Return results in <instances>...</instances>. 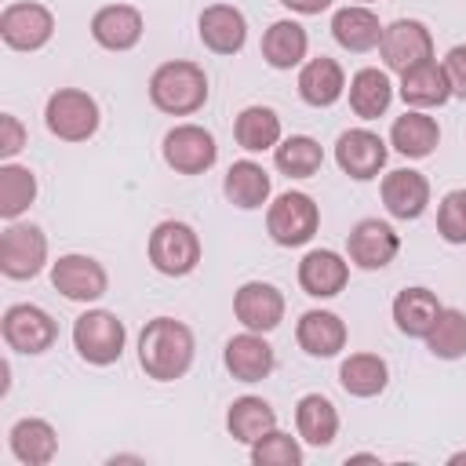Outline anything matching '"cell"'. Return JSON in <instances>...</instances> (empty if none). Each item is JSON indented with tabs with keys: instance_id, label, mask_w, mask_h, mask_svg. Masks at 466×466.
I'll list each match as a JSON object with an SVG mask.
<instances>
[{
	"instance_id": "6da1fadb",
	"label": "cell",
	"mask_w": 466,
	"mask_h": 466,
	"mask_svg": "<svg viewBox=\"0 0 466 466\" xmlns=\"http://www.w3.org/2000/svg\"><path fill=\"white\" fill-rule=\"evenodd\" d=\"M197 339L175 317H153L138 335V364L157 382H175L193 368Z\"/></svg>"
},
{
	"instance_id": "7a4b0ae2",
	"label": "cell",
	"mask_w": 466,
	"mask_h": 466,
	"mask_svg": "<svg viewBox=\"0 0 466 466\" xmlns=\"http://www.w3.org/2000/svg\"><path fill=\"white\" fill-rule=\"evenodd\" d=\"M149 102L167 116H189L208 102V73L186 58L160 62L149 76Z\"/></svg>"
},
{
	"instance_id": "3957f363",
	"label": "cell",
	"mask_w": 466,
	"mask_h": 466,
	"mask_svg": "<svg viewBox=\"0 0 466 466\" xmlns=\"http://www.w3.org/2000/svg\"><path fill=\"white\" fill-rule=\"evenodd\" d=\"M149 266L164 277H189L197 266H200V237L189 222H178V218H164L153 226L149 233Z\"/></svg>"
},
{
	"instance_id": "277c9868",
	"label": "cell",
	"mask_w": 466,
	"mask_h": 466,
	"mask_svg": "<svg viewBox=\"0 0 466 466\" xmlns=\"http://www.w3.org/2000/svg\"><path fill=\"white\" fill-rule=\"evenodd\" d=\"M73 346H76L80 360H87L95 368H109L124 357L127 328L109 309H87L73 320Z\"/></svg>"
},
{
	"instance_id": "5b68a950",
	"label": "cell",
	"mask_w": 466,
	"mask_h": 466,
	"mask_svg": "<svg viewBox=\"0 0 466 466\" xmlns=\"http://www.w3.org/2000/svg\"><path fill=\"white\" fill-rule=\"evenodd\" d=\"M317 229H320V208L302 189L280 193L266 211V233L280 248H302L317 237Z\"/></svg>"
},
{
	"instance_id": "8992f818",
	"label": "cell",
	"mask_w": 466,
	"mask_h": 466,
	"mask_svg": "<svg viewBox=\"0 0 466 466\" xmlns=\"http://www.w3.org/2000/svg\"><path fill=\"white\" fill-rule=\"evenodd\" d=\"M44 124L62 142H87L102 124V109L95 95L80 87H58L44 106Z\"/></svg>"
},
{
	"instance_id": "52a82bcc",
	"label": "cell",
	"mask_w": 466,
	"mask_h": 466,
	"mask_svg": "<svg viewBox=\"0 0 466 466\" xmlns=\"http://www.w3.org/2000/svg\"><path fill=\"white\" fill-rule=\"evenodd\" d=\"M0 335H4V342H7L15 353L36 357V353H47V350L55 346L58 324H55V317H51L47 309H40V306H33V302H15V306H7L4 317H0Z\"/></svg>"
},
{
	"instance_id": "ba28073f",
	"label": "cell",
	"mask_w": 466,
	"mask_h": 466,
	"mask_svg": "<svg viewBox=\"0 0 466 466\" xmlns=\"http://www.w3.org/2000/svg\"><path fill=\"white\" fill-rule=\"evenodd\" d=\"M47 262V237L33 222H11L0 233V273L7 280H33Z\"/></svg>"
},
{
	"instance_id": "9c48e42d",
	"label": "cell",
	"mask_w": 466,
	"mask_h": 466,
	"mask_svg": "<svg viewBox=\"0 0 466 466\" xmlns=\"http://www.w3.org/2000/svg\"><path fill=\"white\" fill-rule=\"evenodd\" d=\"M55 36V15L51 7L36 0H18L0 11V40L11 51H40Z\"/></svg>"
},
{
	"instance_id": "30bf717a",
	"label": "cell",
	"mask_w": 466,
	"mask_h": 466,
	"mask_svg": "<svg viewBox=\"0 0 466 466\" xmlns=\"http://www.w3.org/2000/svg\"><path fill=\"white\" fill-rule=\"evenodd\" d=\"M379 55H382L386 69L408 73V69H415V66L433 58V33L419 18H397V22H390L382 29Z\"/></svg>"
},
{
	"instance_id": "8fae6325",
	"label": "cell",
	"mask_w": 466,
	"mask_h": 466,
	"mask_svg": "<svg viewBox=\"0 0 466 466\" xmlns=\"http://www.w3.org/2000/svg\"><path fill=\"white\" fill-rule=\"evenodd\" d=\"M164 164L178 175H204L208 167H215L218 160V146L215 135L200 124H175L164 135Z\"/></svg>"
},
{
	"instance_id": "7c38bea8",
	"label": "cell",
	"mask_w": 466,
	"mask_h": 466,
	"mask_svg": "<svg viewBox=\"0 0 466 466\" xmlns=\"http://www.w3.org/2000/svg\"><path fill=\"white\" fill-rule=\"evenodd\" d=\"M51 284L69 302H98L109 291L106 266L98 258H91V255H80V251L58 255L51 262Z\"/></svg>"
},
{
	"instance_id": "4fadbf2b",
	"label": "cell",
	"mask_w": 466,
	"mask_h": 466,
	"mask_svg": "<svg viewBox=\"0 0 466 466\" xmlns=\"http://www.w3.org/2000/svg\"><path fill=\"white\" fill-rule=\"evenodd\" d=\"M386 157H390L386 142L368 127H350L335 142V164L357 182L379 178V171L386 167Z\"/></svg>"
},
{
	"instance_id": "5bb4252c",
	"label": "cell",
	"mask_w": 466,
	"mask_h": 466,
	"mask_svg": "<svg viewBox=\"0 0 466 466\" xmlns=\"http://www.w3.org/2000/svg\"><path fill=\"white\" fill-rule=\"evenodd\" d=\"M350 262L360 269H382L400 251V233L382 218H360L346 237Z\"/></svg>"
},
{
	"instance_id": "9a60e30c",
	"label": "cell",
	"mask_w": 466,
	"mask_h": 466,
	"mask_svg": "<svg viewBox=\"0 0 466 466\" xmlns=\"http://www.w3.org/2000/svg\"><path fill=\"white\" fill-rule=\"evenodd\" d=\"M233 317L248 331H273L284 320V291L266 280H248L233 295Z\"/></svg>"
},
{
	"instance_id": "2e32d148",
	"label": "cell",
	"mask_w": 466,
	"mask_h": 466,
	"mask_svg": "<svg viewBox=\"0 0 466 466\" xmlns=\"http://www.w3.org/2000/svg\"><path fill=\"white\" fill-rule=\"evenodd\" d=\"M146 18L131 4H106L91 15V40L106 51H131L142 40Z\"/></svg>"
},
{
	"instance_id": "e0dca14e",
	"label": "cell",
	"mask_w": 466,
	"mask_h": 466,
	"mask_svg": "<svg viewBox=\"0 0 466 466\" xmlns=\"http://www.w3.org/2000/svg\"><path fill=\"white\" fill-rule=\"evenodd\" d=\"M382 204L400 222L422 218V211L430 208V178L415 167H397L382 175Z\"/></svg>"
},
{
	"instance_id": "ac0fdd59",
	"label": "cell",
	"mask_w": 466,
	"mask_h": 466,
	"mask_svg": "<svg viewBox=\"0 0 466 466\" xmlns=\"http://www.w3.org/2000/svg\"><path fill=\"white\" fill-rule=\"evenodd\" d=\"M222 360H226V371H229L237 382H262V379L277 368L273 346L262 339V331H248V328L226 342Z\"/></svg>"
},
{
	"instance_id": "d6986e66",
	"label": "cell",
	"mask_w": 466,
	"mask_h": 466,
	"mask_svg": "<svg viewBox=\"0 0 466 466\" xmlns=\"http://www.w3.org/2000/svg\"><path fill=\"white\" fill-rule=\"evenodd\" d=\"M197 33H200V44L208 51H215V55H237L248 44V18L233 4H211V7L200 11Z\"/></svg>"
},
{
	"instance_id": "ffe728a7",
	"label": "cell",
	"mask_w": 466,
	"mask_h": 466,
	"mask_svg": "<svg viewBox=\"0 0 466 466\" xmlns=\"http://www.w3.org/2000/svg\"><path fill=\"white\" fill-rule=\"evenodd\" d=\"M350 280V262L331 248H313L299 262V288L309 299H335Z\"/></svg>"
},
{
	"instance_id": "44dd1931",
	"label": "cell",
	"mask_w": 466,
	"mask_h": 466,
	"mask_svg": "<svg viewBox=\"0 0 466 466\" xmlns=\"http://www.w3.org/2000/svg\"><path fill=\"white\" fill-rule=\"evenodd\" d=\"M342 91H346V73H342V66L335 58L317 55V58L302 62V69H299V98L306 106L328 109V106H335L342 98Z\"/></svg>"
},
{
	"instance_id": "7402d4cb",
	"label": "cell",
	"mask_w": 466,
	"mask_h": 466,
	"mask_svg": "<svg viewBox=\"0 0 466 466\" xmlns=\"http://www.w3.org/2000/svg\"><path fill=\"white\" fill-rule=\"evenodd\" d=\"M7 448L11 455L22 462V466H47L55 455H58V433L47 419H36V415H25L11 426L7 433Z\"/></svg>"
},
{
	"instance_id": "603a6c76",
	"label": "cell",
	"mask_w": 466,
	"mask_h": 466,
	"mask_svg": "<svg viewBox=\"0 0 466 466\" xmlns=\"http://www.w3.org/2000/svg\"><path fill=\"white\" fill-rule=\"evenodd\" d=\"M382 29L386 25H379V15L371 7H364V4H350V7H339L331 15V36H335V44L346 47V51H353V55H364V51L379 47Z\"/></svg>"
},
{
	"instance_id": "cb8c5ba5",
	"label": "cell",
	"mask_w": 466,
	"mask_h": 466,
	"mask_svg": "<svg viewBox=\"0 0 466 466\" xmlns=\"http://www.w3.org/2000/svg\"><path fill=\"white\" fill-rule=\"evenodd\" d=\"M295 339L309 357H335L346 346V320L331 309H306L295 324Z\"/></svg>"
},
{
	"instance_id": "d4e9b609",
	"label": "cell",
	"mask_w": 466,
	"mask_h": 466,
	"mask_svg": "<svg viewBox=\"0 0 466 466\" xmlns=\"http://www.w3.org/2000/svg\"><path fill=\"white\" fill-rule=\"evenodd\" d=\"M437 142H441V127H437L433 116H426V109H408V113L397 116L393 127H390V146H393L400 157H408V160L430 157V153L437 149Z\"/></svg>"
},
{
	"instance_id": "484cf974",
	"label": "cell",
	"mask_w": 466,
	"mask_h": 466,
	"mask_svg": "<svg viewBox=\"0 0 466 466\" xmlns=\"http://www.w3.org/2000/svg\"><path fill=\"white\" fill-rule=\"evenodd\" d=\"M441 309H444V306L437 302V295H433L430 288H404V291L393 299V324H397V331L408 335V339H426L430 328L437 324Z\"/></svg>"
},
{
	"instance_id": "4316f807",
	"label": "cell",
	"mask_w": 466,
	"mask_h": 466,
	"mask_svg": "<svg viewBox=\"0 0 466 466\" xmlns=\"http://www.w3.org/2000/svg\"><path fill=\"white\" fill-rule=\"evenodd\" d=\"M222 193H226L229 204H237V208H244V211H255V208H262V204L269 200L273 178H269V171H266L262 164H255V160H237V164H229V171H226Z\"/></svg>"
},
{
	"instance_id": "83f0119b",
	"label": "cell",
	"mask_w": 466,
	"mask_h": 466,
	"mask_svg": "<svg viewBox=\"0 0 466 466\" xmlns=\"http://www.w3.org/2000/svg\"><path fill=\"white\" fill-rule=\"evenodd\" d=\"M226 430H229L233 441H240V444L251 448L258 437H266L269 430H277V411H273L269 400H262V397H255V393H244V397H237V400L229 404V411H226Z\"/></svg>"
},
{
	"instance_id": "f1b7e54d",
	"label": "cell",
	"mask_w": 466,
	"mask_h": 466,
	"mask_svg": "<svg viewBox=\"0 0 466 466\" xmlns=\"http://www.w3.org/2000/svg\"><path fill=\"white\" fill-rule=\"evenodd\" d=\"M295 430L306 444L328 448L339 437V411L324 393H306L295 404Z\"/></svg>"
},
{
	"instance_id": "f546056e",
	"label": "cell",
	"mask_w": 466,
	"mask_h": 466,
	"mask_svg": "<svg viewBox=\"0 0 466 466\" xmlns=\"http://www.w3.org/2000/svg\"><path fill=\"white\" fill-rule=\"evenodd\" d=\"M306 51H309V33L299 22H291V18H280V22H273L262 33V58L273 69H295V66H302Z\"/></svg>"
},
{
	"instance_id": "4dcf8cb0",
	"label": "cell",
	"mask_w": 466,
	"mask_h": 466,
	"mask_svg": "<svg viewBox=\"0 0 466 466\" xmlns=\"http://www.w3.org/2000/svg\"><path fill=\"white\" fill-rule=\"evenodd\" d=\"M400 98L411 106V109H437L451 98V87H448V76H444V66H437L433 58L400 73Z\"/></svg>"
},
{
	"instance_id": "1f68e13d",
	"label": "cell",
	"mask_w": 466,
	"mask_h": 466,
	"mask_svg": "<svg viewBox=\"0 0 466 466\" xmlns=\"http://www.w3.org/2000/svg\"><path fill=\"white\" fill-rule=\"evenodd\" d=\"M390 382V364L379 353H350L339 364V386L350 397H379Z\"/></svg>"
},
{
	"instance_id": "d6a6232c",
	"label": "cell",
	"mask_w": 466,
	"mask_h": 466,
	"mask_svg": "<svg viewBox=\"0 0 466 466\" xmlns=\"http://www.w3.org/2000/svg\"><path fill=\"white\" fill-rule=\"evenodd\" d=\"M390 102H393V84H390V76L382 69L364 66V69L353 73V80H350V109L360 120L382 116L390 109Z\"/></svg>"
},
{
	"instance_id": "836d02e7",
	"label": "cell",
	"mask_w": 466,
	"mask_h": 466,
	"mask_svg": "<svg viewBox=\"0 0 466 466\" xmlns=\"http://www.w3.org/2000/svg\"><path fill=\"white\" fill-rule=\"evenodd\" d=\"M233 138L248 153L273 149L280 142V116H277V109H269V106H248V109H240L237 120H233Z\"/></svg>"
},
{
	"instance_id": "e575fe53",
	"label": "cell",
	"mask_w": 466,
	"mask_h": 466,
	"mask_svg": "<svg viewBox=\"0 0 466 466\" xmlns=\"http://www.w3.org/2000/svg\"><path fill=\"white\" fill-rule=\"evenodd\" d=\"M273 164L288 178H313L324 164V149L309 135H288L273 146Z\"/></svg>"
},
{
	"instance_id": "d590c367",
	"label": "cell",
	"mask_w": 466,
	"mask_h": 466,
	"mask_svg": "<svg viewBox=\"0 0 466 466\" xmlns=\"http://www.w3.org/2000/svg\"><path fill=\"white\" fill-rule=\"evenodd\" d=\"M33 200H36V175L22 164L4 160L0 164V218L15 222L22 211H29Z\"/></svg>"
},
{
	"instance_id": "8d00e7d4",
	"label": "cell",
	"mask_w": 466,
	"mask_h": 466,
	"mask_svg": "<svg viewBox=\"0 0 466 466\" xmlns=\"http://www.w3.org/2000/svg\"><path fill=\"white\" fill-rule=\"evenodd\" d=\"M426 350L441 360H459L466 357V313L462 309H441L437 324L430 328V335L422 339Z\"/></svg>"
},
{
	"instance_id": "74e56055",
	"label": "cell",
	"mask_w": 466,
	"mask_h": 466,
	"mask_svg": "<svg viewBox=\"0 0 466 466\" xmlns=\"http://www.w3.org/2000/svg\"><path fill=\"white\" fill-rule=\"evenodd\" d=\"M251 462L255 466H302V444L284 430H269L266 437L251 444Z\"/></svg>"
},
{
	"instance_id": "f35d334b",
	"label": "cell",
	"mask_w": 466,
	"mask_h": 466,
	"mask_svg": "<svg viewBox=\"0 0 466 466\" xmlns=\"http://www.w3.org/2000/svg\"><path fill=\"white\" fill-rule=\"evenodd\" d=\"M437 233L448 244H466V189H451L437 208Z\"/></svg>"
},
{
	"instance_id": "ab89813d",
	"label": "cell",
	"mask_w": 466,
	"mask_h": 466,
	"mask_svg": "<svg viewBox=\"0 0 466 466\" xmlns=\"http://www.w3.org/2000/svg\"><path fill=\"white\" fill-rule=\"evenodd\" d=\"M29 142L25 124L15 113H0V160H15Z\"/></svg>"
},
{
	"instance_id": "60d3db41",
	"label": "cell",
	"mask_w": 466,
	"mask_h": 466,
	"mask_svg": "<svg viewBox=\"0 0 466 466\" xmlns=\"http://www.w3.org/2000/svg\"><path fill=\"white\" fill-rule=\"evenodd\" d=\"M444 76H448V87L455 98L466 102V44H455L448 55H444Z\"/></svg>"
},
{
	"instance_id": "b9f144b4",
	"label": "cell",
	"mask_w": 466,
	"mask_h": 466,
	"mask_svg": "<svg viewBox=\"0 0 466 466\" xmlns=\"http://www.w3.org/2000/svg\"><path fill=\"white\" fill-rule=\"evenodd\" d=\"M288 11H295V15H320V11H328L331 7V0H280Z\"/></svg>"
},
{
	"instance_id": "7bdbcfd3",
	"label": "cell",
	"mask_w": 466,
	"mask_h": 466,
	"mask_svg": "<svg viewBox=\"0 0 466 466\" xmlns=\"http://www.w3.org/2000/svg\"><path fill=\"white\" fill-rule=\"evenodd\" d=\"M350 462H379V459H375V455H368V451H364V455H350Z\"/></svg>"
},
{
	"instance_id": "ee69618b",
	"label": "cell",
	"mask_w": 466,
	"mask_h": 466,
	"mask_svg": "<svg viewBox=\"0 0 466 466\" xmlns=\"http://www.w3.org/2000/svg\"><path fill=\"white\" fill-rule=\"evenodd\" d=\"M448 462H451V466H459V462H466V451H455V455H451Z\"/></svg>"
}]
</instances>
